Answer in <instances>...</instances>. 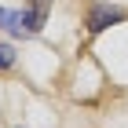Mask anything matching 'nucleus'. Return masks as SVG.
I'll return each mask as SVG.
<instances>
[{
  "label": "nucleus",
  "instance_id": "obj_2",
  "mask_svg": "<svg viewBox=\"0 0 128 128\" xmlns=\"http://www.w3.org/2000/svg\"><path fill=\"white\" fill-rule=\"evenodd\" d=\"M0 26H4L8 33H15V37H30L26 15H18V11H8V8H0Z\"/></svg>",
  "mask_w": 128,
  "mask_h": 128
},
{
  "label": "nucleus",
  "instance_id": "obj_4",
  "mask_svg": "<svg viewBox=\"0 0 128 128\" xmlns=\"http://www.w3.org/2000/svg\"><path fill=\"white\" fill-rule=\"evenodd\" d=\"M11 62H15V48L11 44H0V70H8Z\"/></svg>",
  "mask_w": 128,
  "mask_h": 128
},
{
  "label": "nucleus",
  "instance_id": "obj_1",
  "mask_svg": "<svg viewBox=\"0 0 128 128\" xmlns=\"http://www.w3.org/2000/svg\"><path fill=\"white\" fill-rule=\"evenodd\" d=\"M121 18H124V11H121V8L95 4V8H92V15H88V30H92V33H102L106 26H114V22H121Z\"/></svg>",
  "mask_w": 128,
  "mask_h": 128
},
{
  "label": "nucleus",
  "instance_id": "obj_3",
  "mask_svg": "<svg viewBox=\"0 0 128 128\" xmlns=\"http://www.w3.org/2000/svg\"><path fill=\"white\" fill-rule=\"evenodd\" d=\"M48 8H51V0H33L30 11H22L26 15V26H30V33H37L44 22H48Z\"/></svg>",
  "mask_w": 128,
  "mask_h": 128
}]
</instances>
